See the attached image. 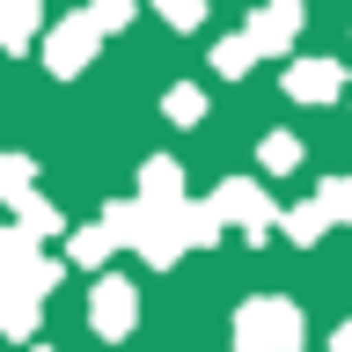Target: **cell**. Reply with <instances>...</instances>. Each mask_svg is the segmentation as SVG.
Segmentation results:
<instances>
[{
    "instance_id": "6da1fadb",
    "label": "cell",
    "mask_w": 352,
    "mask_h": 352,
    "mask_svg": "<svg viewBox=\"0 0 352 352\" xmlns=\"http://www.w3.org/2000/svg\"><path fill=\"white\" fill-rule=\"evenodd\" d=\"M235 338H242V352H279V345H294V338H301V316H294V308H279V301H257V308H242Z\"/></svg>"
},
{
    "instance_id": "7a4b0ae2",
    "label": "cell",
    "mask_w": 352,
    "mask_h": 352,
    "mask_svg": "<svg viewBox=\"0 0 352 352\" xmlns=\"http://www.w3.org/2000/svg\"><path fill=\"white\" fill-rule=\"evenodd\" d=\"M96 330H132V286H96Z\"/></svg>"
},
{
    "instance_id": "3957f363",
    "label": "cell",
    "mask_w": 352,
    "mask_h": 352,
    "mask_svg": "<svg viewBox=\"0 0 352 352\" xmlns=\"http://www.w3.org/2000/svg\"><path fill=\"white\" fill-rule=\"evenodd\" d=\"M286 88H294V96H308V103H323L330 88H338V66H323V59H308L301 74H286Z\"/></svg>"
},
{
    "instance_id": "277c9868",
    "label": "cell",
    "mask_w": 352,
    "mask_h": 352,
    "mask_svg": "<svg viewBox=\"0 0 352 352\" xmlns=\"http://www.w3.org/2000/svg\"><path fill=\"white\" fill-rule=\"evenodd\" d=\"M30 22H37V8H30V0H8V22H0V37L22 44V37H30Z\"/></svg>"
},
{
    "instance_id": "5b68a950",
    "label": "cell",
    "mask_w": 352,
    "mask_h": 352,
    "mask_svg": "<svg viewBox=\"0 0 352 352\" xmlns=\"http://www.w3.org/2000/svg\"><path fill=\"white\" fill-rule=\"evenodd\" d=\"M242 59H250V44H220V52H213L220 74H242Z\"/></svg>"
}]
</instances>
